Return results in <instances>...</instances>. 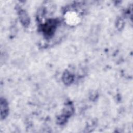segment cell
Listing matches in <instances>:
<instances>
[{"label": "cell", "instance_id": "cell-1", "mask_svg": "<svg viewBox=\"0 0 133 133\" xmlns=\"http://www.w3.org/2000/svg\"><path fill=\"white\" fill-rule=\"evenodd\" d=\"M8 112V107L7 104L5 100L1 99V118H4L7 114Z\"/></svg>", "mask_w": 133, "mask_h": 133}]
</instances>
